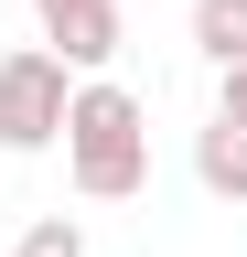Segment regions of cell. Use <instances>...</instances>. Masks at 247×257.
Listing matches in <instances>:
<instances>
[{"label":"cell","instance_id":"obj_8","mask_svg":"<svg viewBox=\"0 0 247 257\" xmlns=\"http://www.w3.org/2000/svg\"><path fill=\"white\" fill-rule=\"evenodd\" d=\"M33 11H65V0H33Z\"/></svg>","mask_w":247,"mask_h":257},{"label":"cell","instance_id":"obj_7","mask_svg":"<svg viewBox=\"0 0 247 257\" xmlns=\"http://www.w3.org/2000/svg\"><path fill=\"white\" fill-rule=\"evenodd\" d=\"M226 118H247V64H226V96H215Z\"/></svg>","mask_w":247,"mask_h":257},{"label":"cell","instance_id":"obj_3","mask_svg":"<svg viewBox=\"0 0 247 257\" xmlns=\"http://www.w3.org/2000/svg\"><path fill=\"white\" fill-rule=\"evenodd\" d=\"M43 54L65 64V75H108V54H118V0H65V11H43Z\"/></svg>","mask_w":247,"mask_h":257},{"label":"cell","instance_id":"obj_1","mask_svg":"<svg viewBox=\"0 0 247 257\" xmlns=\"http://www.w3.org/2000/svg\"><path fill=\"white\" fill-rule=\"evenodd\" d=\"M65 172H75L86 204H129L150 182V107L129 86L75 75V96H65Z\"/></svg>","mask_w":247,"mask_h":257},{"label":"cell","instance_id":"obj_4","mask_svg":"<svg viewBox=\"0 0 247 257\" xmlns=\"http://www.w3.org/2000/svg\"><path fill=\"white\" fill-rule=\"evenodd\" d=\"M194 182L215 193V204H247V118L215 107V118L194 128Z\"/></svg>","mask_w":247,"mask_h":257},{"label":"cell","instance_id":"obj_2","mask_svg":"<svg viewBox=\"0 0 247 257\" xmlns=\"http://www.w3.org/2000/svg\"><path fill=\"white\" fill-rule=\"evenodd\" d=\"M65 96H75L65 64L43 43H11L0 54V150H54L65 140Z\"/></svg>","mask_w":247,"mask_h":257},{"label":"cell","instance_id":"obj_5","mask_svg":"<svg viewBox=\"0 0 247 257\" xmlns=\"http://www.w3.org/2000/svg\"><path fill=\"white\" fill-rule=\"evenodd\" d=\"M194 54L204 64H247V0H194Z\"/></svg>","mask_w":247,"mask_h":257},{"label":"cell","instance_id":"obj_6","mask_svg":"<svg viewBox=\"0 0 247 257\" xmlns=\"http://www.w3.org/2000/svg\"><path fill=\"white\" fill-rule=\"evenodd\" d=\"M11 257H86V225H75V214H33Z\"/></svg>","mask_w":247,"mask_h":257}]
</instances>
